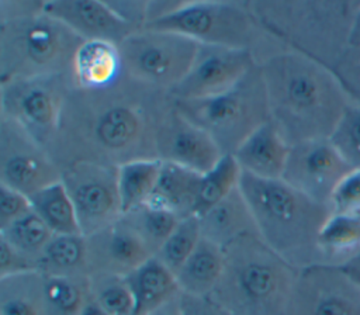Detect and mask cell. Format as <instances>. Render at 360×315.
Masks as SVG:
<instances>
[{"instance_id":"6da1fadb","label":"cell","mask_w":360,"mask_h":315,"mask_svg":"<svg viewBox=\"0 0 360 315\" xmlns=\"http://www.w3.org/2000/svg\"><path fill=\"white\" fill-rule=\"evenodd\" d=\"M172 107L169 93L125 73L103 89L73 86L46 150L62 170L79 162L120 167L158 159L159 129Z\"/></svg>"},{"instance_id":"7a4b0ae2","label":"cell","mask_w":360,"mask_h":315,"mask_svg":"<svg viewBox=\"0 0 360 315\" xmlns=\"http://www.w3.org/2000/svg\"><path fill=\"white\" fill-rule=\"evenodd\" d=\"M269 120L292 146L329 139L352 103L336 75L325 65L291 49L260 63Z\"/></svg>"},{"instance_id":"3957f363","label":"cell","mask_w":360,"mask_h":315,"mask_svg":"<svg viewBox=\"0 0 360 315\" xmlns=\"http://www.w3.org/2000/svg\"><path fill=\"white\" fill-rule=\"evenodd\" d=\"M242 191L259 236L276 253L297 269L322 263L319 232L332 214L321 204L281 179L267 180L240 173Z\"/></svg>"},{"instance_id":"277c9868","label":"cell","mask_w":360,"mask_h":315,"mask_svg":"<svg viewBox=\"0 0 360 315\" xmlns=\"http://www.w3.org/2000/svg\"><path fill=\"white\" fill-rule=\"evenodd\" d=\"M224 270L208 295L233 315H287L300 269L256 232L224 248Z\"/></svg>"},{"instance_id":"5b68a950","label":"cell","mask_w":360,"mask_h":315,"mask_svg":"<svg viewBox=\"0 0 360 315\" xmlns=\"http://www.w3.org/2000/svg\"><path fill=\"white\" fill-rule=\"evenodd\" d=\"M262 27L287 49L330 70L349 48L360 1H249Z\"/></svg>"},{"instance_id":"8992f818","label":"cell","mask_w":360,"mask_h":315,"mask_svg":"<svg viewBox=\"0 0 360 315\" xmlns=\"http://www.w3.org/2000/svg\"><path fill=\"white\" fill-rule=\"evenodd\" d=\"M82 39L44 10L0 21V83L11 79L73 75Z\"/></svg>"},{"instance_id":"52a82bcc","label":"cell","mask_w":360,"mask_h":315,"mask_svg":"<svg viewBox=\"0 0 360 315\" xmlns=\"http://www.w3.org/2000/svg\"><path fill=\"white\" fill-rule=\"evenodd\" d=\"M143 28L177 32L202 45L245 49L257 63L287 49L262 27L249 1H183L173 13Z\"/></svg>"},{"instance_id":"ba28073f","label":"cell","mask_w":360,"mask_h":315,"mask_svg":"<svg viewBox=\"0 0 360 315\" xmlns=\"http://www.w3.org/2000/svg\"><path fill=\"white\" fill-rule=\"evenodd\" d=\"M176 110L205 131L222 155L235 150L269 121L266 87L259 63L225 93L197 100L173 98Z\"/></svg>"},{"instance_id":"9c48e42d","label":"cell","mask_w":360,"mask_h":315,"mask_svg":"<svg viewBox=\"0 0 360 315\" xmlns=\"http://www.w3.org/2000/svg\"><path fill=\"white\" fill-rule=\"evenodd\" d=\"M198 46L197 41L177 32L141 28L118 49L127 76L170 94L188 73Z\"/></svg>"},{"instance_id":"30bf717a","label":"cell","mask_w":360,"mask_h":315,"mask_svg":"<svg viewBox=\"0 0 360 315\" xmlns=\"http://www.w3.org/2000/svg\"><path fill=\"white\" fill-rule=\"evenodd\" d=\"M73 75L11 79L0 83V117L24 128L42 146L52 141Z\"/></svg>"},{"instance_id":"8fae6325","label":"cell","mask_w":360,"mask_h":315,"mask_svg":"<svg viewBox=\"0 0 360 315\" xmlns=\"http://www.w3.org/2000/svg\"><path fill=\"white\" fill-rule=\"evenodd\" d=\"M76 211L83 236H90L122 215L118 167L79 162L62 170V179Z\"/></svg>"},{"instance_id":"7c38bea8","label":"cell","mask_w":360,"mask_h":315,"mask_svg":"<svg viewBox=\"0 0 360 315\" xmlns=\"http://www.w3.org/2000/svg\"><path fill=\"white\" fill-rule=\"evenodd\" d=\"M62 169L17 122L0 117V183L31 197L60 181Z\"/></svg>"},{"instance_id":"4fadbf2b","label":"cell","mask_w":360,"mask_h":315,"mask_svg":"<svg viewBox=\"0 0 360 315\" xmlns=\"http://www.w3.org/2000/svg\"><path fill=\"white\" fill-rule=\"evenodd\" d=\"M287 315H360V290L333 264L300 269Z\"/></svg>"},{"instance_id":"5bb4252c","label":"cell","mask_w":360,"mask_h":315,"mask_svg":"<svg viewBox=\"0 0 360 315\" xmlns=\"http://www.w3.org/2000/svg\"><path fill=\"white\" fill-rule=\"evenodd\" d=\"M352 170L329 139L307 141L290 148L281 180L329 205L335 188Z\"/></svg>"},{"instance_id":"9a60e30c","label":"cell","mask_w":360,"mask_h":315,"mask_svg":"<svg viewBox=\"0 0 360 315\" xmlns=\"http://www.w3.org/2000/svg\"><path fill=\"white\" fill-rule=\"evenodd\" d=\"M256 65L257 60L249 51L200 44L188 73L170 96L179 100H197L225 93Z\"/></svg>"},{"instance_id":"2e32d148","label":"cell","mask_w":360,"mask_h":315,"mask_svg":"<svg viewBox=\"0 0 360 315\" xmlns=\"http://www.w3.org/2000/svg\"><path fill=\"white\" fill-rule=\"evenodd\" d=\"M156 150L159 160L180 165L200 174L211 170L224 156L215 141L183 117L174 104L159 129Z\"/></svg>"},{"instance_id":"e0dca14e","label":"cell","mask_w":360,"mask_h":315,"mask_svg":"<svg viewBox=\"0 0 360 315\" xmlns=\"http://www.w3.org/2000/svg\"><path fill=\"white\" fill-rule=\"evenodd\" d=\"M86 240L89 276L94 273L127 276L153 257L148 245L122 215Z\"/></svg>"},{"instance_id":"ac0fdd59","label":"cell","mask_w":360,"mask_h":315,"mask_svg":"<svg viewBox=\"0 0 360 315\" xmlns=\"http://www.w3.org/2000/svg\"><path fill=\"white\" fill-rule=\"evenodd\" d=\"M44 11L62 21L84 41H105L120 45L136 27L122 20L107 1L97 0H49Z\"/></svg>"},{"instance_id":"d6986e66","label":"cell","mask_w":360,"mask_h":315,"mask_svg":"<svg viewBox=\"0 0 360 315\" xmlns=\"http://www.w3.org/2000/svg\"><path fill=\"white\" fill-rule=\"evenodd\" d=\"M290 148L269 120L235 150L233 158L242 172L260 179L278 180L283 177Z\"/></svg>"},{"instance_id":"ffe728a7","label":"cell","mask_w":360,"mask_h":315,"mask_svg":"<svg viewBox=\"0 0 360 315\" xmlns=\"http://www.w3.org/2000/svg\"><path fill=\"white\" fill-rule=\"evenodd\" d=\"M198 218L202 236L222 249L242 235L257 233L250 208L239 186Z\"/></svg>"},{"instance_id":"44dd1931","label":"cell","mask_w":360,"mask_h":315,"mask_svg":"<svg viewBox=\"0 0 360 315\" xmlns=\"http://www.w3.org/2000/svg\"><path fill=\"white\" fill-rule=\"evenodd\" d=\"M134 295V315H149L181 294L176 274L155 256L125 276Z\"/></svg>"},{"instance_id":"7402d4cb","label":"cell","mask_w":360,"mask_h":315,"mask_svg":"<svg viewBox=\"0 0 360 315\" xmlns=\"http://www.w3.org/2000/svg\"><path fill=\"white\" fill-rule=\"evenodd\" d=\"M202 174L176 163L162 162L155 190L148 204L170 211L180 219L194 215Z\"/></svg>"},{"instance_id":"603a6c76","label":"cell","mask_w":360,"mask_h":315,"mask_svg":"<svg viewBox=\"0 0 360 315\" xmlns=\"http://www.w3.org/2000/svg\"><path fill=\"white\" fill-rule=\"evenodd\" d=\"M124 75L118 45L105 41H84L79 48L73 77L77 87L103 89Z\"/></svg>"},{"instance_id":"cb8c5ba5","label":"cell","mask_w":360,"mask_h":315,"mask_svg":"<svg viewBox=\"0 0 360 315\" xmlns=\"http://www.w3.org/2000/svg\"><path fill=\"white\" fill-rule=\"evenodd\" d=\"M224 262V249L202 236L194 252L176 273L181 294L208 297L221 278Z\"/></svg>"},{"instance_id":"d4e9b609","label":"cell","mask_w":360,"mask_h":315,"mask_svg":"<svg viewBox=\"0 0 360 315\" xmlns=\"http://www.w3.org/2000/svg\"><path fill=\"white\" fill-rule=\"evenodd\" d=\"M0 315H46L44 274L32 270L0 278Z\"/></svg>"},{"instance_id":"484cf974","label":"cell","mask_w":360,"mask_h":315,"mask_svg":"<svg viewBox=\"0 0 360 315\" xmlns=\"http://www.w3.org/2000/svg\"><path fill=\"white\" fill-rule=\"evenodd\" d=\"M322 263L340 266L360 252V215L332 212L318 236Z\"/></svg>"},{"instance_id":"4316f807","label":"cell","mask_w":360,"mask_h":315,"mask_svg":"<svg viewBox=\"0 0 360 315\" xmlns=\"http://www.w3.org/2000/svg\"><path fill=\"white\" fill-rule=\"evenodd\" d=\"M45 276H89L87 240L80 233H55L38 260Z\"/></svg>"},{"instance_id":"83f0119b","label":"cell","mask_w":360,"mask_h":315,"mask_svg":"<svg viewBox=\"0 0 360 315\" xmlns=\"http://www.w3.org/2000/svg\"><path fill=\"white\" fill-rule=\"evenodd\" d=\"M162 169L159 159H139L118 167V191L122 214L146 204Z\"/></svg>"},{"instance_id":"f1b7e54d","label":"cell","mask_w":360,"mask_h":315,"mask_svg":"<svg viewBox=\"0 0 360 315\" xmlns=\"http://www.w3.org/2000/svg\"><path fill=\"white\" fill-rule=\"evenodd\" d=\"M30 201L32 211L53 233H80L75 207L62 181L32 194Z\"/></svg>"},{"instance_id":"f546056e","label":"cell","mask_w":360,"mask_h":315,"mask_svg":"<svg viewBox=\"0 0 360 315\" xmlns=\"http://www.w3.org/2000/svg\"><path fill=\"white\" fill-rule=\"evenodd\" d=\"M46 315H80L90 300L89 276H45Z\"/></svg>"},{"instance_id":"4dcf8cb0","label":"cell","mask_w":360,"mask_h":315,"mask_svg":"<svg viewBox=\"0 0 360 315\" xmlns=\"http://www.w3.org/2000/svg\"><path fill=\"white\" fill-rule=\"evenodd\" d=\"M240 173L242 170L233 155H224L218 163L201 177L194 215H204L231 194L239 186Z\"/></svg>"},{"instance_id":"1f68e13d","label":"cell","mask_w":360,"mask_h":315,"mask_svg":"<svg viewBox=\"0 0 360 315\" xmlns=\"http://www.w3.org/2000/svg\"><path fill=\"white\" fill-rule=\"evenodd\" d=\"M53 235L55 233L32 210L0 229V238L34 262L37 270L38 260Z\"/></svg>"},{"instance_id":"d6a6232c","label":"cell","mask_w":360,"mask_h":315,"mask_svg":"<svg viewBox=\"0 0 360 315\" xmlns=\"http://www.w3.org/2000/svg\"><path fill=\"white\" fill-rule=\"evenodd\" d=\"M122 218L138 232L153 256L180 221V218L170 211L148 202L122 214Z\"/></svg>"},{"instance_id":"836d02e7","label":"cell","mask_w":360,"mask_h":315,"mask_svg":"<svg viewBox=\"0 0 360 315\" xmlns=\"http://www.w3.org/2000/svg\"><path fill=\"white\" fill-rule=\"evenodd\" d=\"M89 285L90 298L108 315H134V295L125 276L94 273Z\"/></svg>"},{"instance_id":"e575fe53","label":"cell","mask_w":360,"mask_h":315,"mask_svg":"<svg viewBox=\"0 0 360 315\" xmlns=\"http://www.w3.org/2000/svg\"><path fill=\"white\" fill-rule=\"evenodd\" d=\"M201 238L200 218L197 215L183 218L163 242L155 257L176 274L194 252Z\"/></svg>"},{"instance_id":"d590c367","label":"cell","mask_w":360,"mask_h":315,"mask_svg":"<svg viewBox=\"0 0 360 315\" xmlns=\"http://www.w3.org/2000/svg\"><path fill=\"white\" fill-rule=\"evenodd\" d=\"M329 141L352 169H360V104L347 105Z\"/></svg>"},{"instance_id":"8d00e7d4","label":"cell","mask_w":360,"mask_h":315,"mask_svg":"<svg viewBox=\"0 0 360 315\" xmlns=\"http://www.w3.org/2000/svg\"><path fill=\"white\" fill-rule=\"evenodd\" d=\"M329 205L335 214L360 215V169L352 170L342 179Z\"/></svg>"},{"instance_id":"74e56055","label":"cell","mask_w":360,"mask_h":315,"mask_svg":"<svg viewBox=\"0 0 360 315\" xmlns=\"http://www.w3.org/2000/svg\"><path fill=\"white\" fill-rule=\"evenodd\" d=\"M332 72L342 83L350 101L360 104V49L347 48Z\"/></svg>"},{"instance_id":"f35d334b","label":"cell","mask_w":360,"mask_h":315,"mask_svg":"<svg viewBox=\"0 0 360 315\" xmlns=\"http://www.w3.org/2000/svg\"><path fill=\"white\" fill-rule=\"evenodd\" d=\"M32 210L30 197L0 183V229Z\"/></svg>"},{"instance_id":"ab89813d","label":"cell","mask_w":360,"mask_h":315,"mask_svg":"<svg viewBox=\"0 0 360 315\" xmlns=\"http://www.w3.org/2000/svg\"><path fill=\"white\" fill-rule=\"evenodd\" d=\"M37 270V264L0 238V278Z\"/></svg>"},{"instance_id":"60d3db41","label":"cell","mask_w":360,"mask_h":315,"mask_svg":"<svg viewBox=\"0 0 360 315\" xmlns=\"http://www.w3.org/2000/svg\"><path fill=\"white\" fill-rule=\"evenodd\" d=\"M183 315H233L221 304L214 301L211 297H195V295H180Z\"/></svg>"},{"instance_id":"b9f144b4","label":"cell","mask_w":360,"mask_h":315,"mask_svg":"<svg viewBox=\"0 0 360 315\" xmlns=\"http://www.w3.org/2000/svg\"><path fill=\"white\" fill-rule=\"evenodd\" d=\"M107 3L127 22L132 24L138 30L145 27L148 1H107Z\"/></svg>"},{"instance_id":"7bdbcfd3","label":"cell","mask_w":360,"mask_h":315,"mask_svg":"<svg viewBox=\"0 0 360 315\" xmlns=\"http://www.w3.org/2000/svg\"><path fill=\"white\" fill-rule=\"evenodd\" d=\"M44 10V1H0V21L34 14Z\"/></svg>"},{"instance_id":"ee69618b","label":"cell","mask_w":360,"mask_h":315,"mask_svg":"<svg viewBox=\"0 0 360 315\" xmlns=\"http://www.w3.org/2000/svg\"><path fill=\"white\" fill-rule=\"evenodd\" d=\"M360 290V252L339 266Z\"/></svg>"},{"instance_id":"f6af8a7d","label":"cell","mask_w":360,"mask_h":315,"mask_svg":"<svg viewBox=\"0 0 360 315\" xmlns=\"http://www.w3.org/2000/svg\"><path fill=\"white\" fill-rule=\"evenodd\" d=\"M180 295L173 298V300H170V301H167L166 304L160 305L158 309H155L149 315H183L181 304H180Z\"/></svg>"},{"instance_id":"bcb514c9","label":"cell","mask_w":360,"mask_h":315,"mask_svg":"<svg viewBox=\"0 0 360 315\" xmlns=\"http://www.w3.org/2000/svg\"><path fill=\"white\" fill-rule=\"evenodd\" d=\"M349 48L360 49V7L352 22V28L349 34Z\"/></svg>"},{"instance_id":"7dc6e473","label":"cell","mask_w":360,"mask_h":315,"mask_svg":"<svg viewBox=\"0 0 360 315\" xmlns=\"http://www.w3.org/2000/svg\"><path fill=\"white\" fill-rule=\"evenodd\" d=\"M80 315H108L105 311H103L91 298L87 301V304L84 305L83 311L80 312Z\"/></svg>"}]
</instances>
